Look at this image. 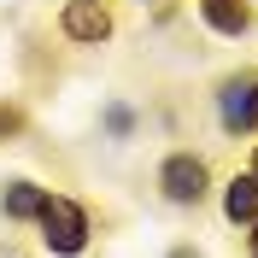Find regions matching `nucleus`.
I'll list each match as a JSON object with an SVG mask.
<instances>
[{"label":"nucleus","mask_w":258,"mask_h":258,"mask_svg":"<svg viewBox=\"0 0 258 258\" xmlns=\"http://www.w3.org/2000/svg\"><path fill=\"white\" fill-rule=\"evenodd\" d=\"M252 258H258V223H252Z\"/></svg>","instance_id":"nucleus-8"},{"label":"nucleus","mask_w":258,"mask_h":258,"mask_svg":"<svg viewBox=\"0 0 258 258\" xmlns=\"http://www.w3.org/2000/svg\"><path fill=\"white\" fill-rule=\"evenodd\" d=\"M41 241H47V252L59 258H77L82 246H88V211L77 206V200H64V194H47L41 200Z\"/></svg>","instance_id":"nucleus-1"},{"label":"nucleus","mask_w":258,"mask_h":258,"mask_svg":"<svg viewBox=\"0 0 258 258\" xmlns=\"http://www.w3.org/2000/svg\"><path fill=\"white\" fill-rule=\"evenodd\" d=\"M252 129H258V100H252Z\"/></svg>","instance_id":"nucleus-9"},{"label":"nucleus","mask_w":258,"mask_h":258,"mask_svg":"<svg viewBox=\"0 0 258 258\" xmlns=\"http://www.w3.org/2000/svg\"><path fill=\"white\" fill-rule=\"evenodd\" d=\"M206 159H194V153H170L164 159V170H159V188H164V200L170 206H200L206 200Z\"/></svg>","instance_id":"nucleus-2"},{"label":"nucleus","mask_w":258,"mask_h":258,"mask_svg":"<svg viewBox=\"0 0 258 258\" xmlns=\"http://www.w3.org/2000/svg\"><path fill=\"white\" fill-rule=\"evenodd\" d=\"M252 100H258V82H223V123L229 129H252Z\"/></svg>","instance_id":"nucleus-6"},{"label":"nucleus","mask_w":258,"mask_h":258,"mask_svg":"<svg viewBox=\"0 0 258 258\" xmlns=\"http://www.w3.org/2000/svg\"><path fill=\"white\" fill-rule=\"evenodd\" d=\"M59 30L71 41H82V47H94V41L112 35V12H106V0H71L59 12Z\"/></svg>","instance_id":"nucleus-3"},{"label":"nucleus","mask_w":258,"mask_h":258,"mask_svg":"<svg viewBox=\"0 0 258 258\" xmlns=\"http://www.w3.org/2000/svg\"><path fill=\"white\" fill-rule=\"evenodd\" d=\"M223 217H229V223H246V229L258 223V176H252V170L223 188Z\"/></svg>","instance_id":"nucleus-5"},{"label":"nucleus","mask_w":258,"mask_h":258,"mask_svg":"<svg viewBox=\"0 0 258 258\" xmlns=\"http://www.w3.org/2000/svg\"><path fill=\"white\" fill-rule=\"evenodd\" d=\"M41 200H47V188H35V182H12V188L0 194V211H6L12 223H30V217H41Z\"/></svg>","instance_id":"nucleus-7"},{"label":"nucleus","mask_w":258,"mask_h":258,"mask_svg":"<svg viewBox=\"0 0 258 258\" xmlns=\"http://www.w3.org/2000/svg\"><path fill=\"white\" fill-rule=\"evenodd\" d=\"M252 176H258V153H252Z\"/></svg>","instance_id":"nucleus-10"},{"label":"nucleus","mask_w":258,"mask_h":258,"mask_svg":"<svg viewBox=\"0 0 258 258\" xmlns=\"http://www.w3.org/2000/svg\"><path fill=\"white\" fill-rule=\"evenodd\" d=\"M200 18H206L217 35H246L252 30V6H246V0H200Z\"/></svg>","instance_id":"nucleus-4"}]
</instances>
